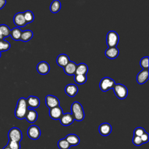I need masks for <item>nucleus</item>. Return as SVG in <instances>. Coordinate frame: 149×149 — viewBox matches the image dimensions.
Returning <instances> with one entry per match:
<instances>
[{
	"mask_svg": "<svg viewBox=\"0 0 149 149\" xmlns=\"http://www.w3.org/2000/svg\"><path fill=\"white\" fill-rule=\"evenodd\" d=\"M37 72L41 74H47L50 70L49 64L45 61H41L39 62L37 66Z\"/></svg>",
	"mask_w": 149,
	"mask_h": 149,
	"instance_id": "obj_15",
	"label": "nucleus"
},
{
	"mask_svg": "<svg viewBox=\"0 0 149 149\" xmlns=\"http://www.w3.org/2000/svg\"><path fill=\"white\" fill-rule=\"evenodd\" d=\"M1 51H0V58H1Z\"/></svg>",
	"mask_w": 149,
	"mask_h": 149,
	"instance_id": "obj_38",
	"label": "nucleus"
},
{
	"mask_svg": "<svg viewBox=\"0 0 149 149\" xmlns=\"http://www.w3.org/2000/svg\"><path fill=\"white\" fill-rule=\"evenodd\" d=\"M63 110L60 106H58L49 109V115L51 119L54 120L59 119L63 114Z\"/></svg>",
	"mask_w": 149,
	"mask_h": 149,
	"instance_id": "obj_10",
	"label": "nucleus"
},
{
	"mask_svg": "<svg viewBox=\"0 0 149 149\" xmlns=\"http://www.w3.org/2000/svg\"><path fill=\"white\" fill-rule=\"evenodd\" d=\"M145 132H146V131H145V130L143 127H137V128H136L134 129V135L140 137Z\"/></svg>",
	"mask_w": 149,
	"mask_h": 149,
	"instance_id": "obj_34",
	"label": "nucleus"
},
{
	"mask_svg": "<svg viewBox=\"0 0 149 149\" xmlns=\"http://www.w3.org/2000/svg\"><path fill=\"white\" fill-rule=\"evenodd\" d=\"M119 37L118 34L115 31H109L106 37L107 44L108 47H116L119 42Z\"/></svg>",
	"mask_w": 149,
	"mask_h": 149,
	"instance_id": "obj_4",
	"label": "nucleus"
},
{
	"mask_svg": "<svg viewBox=\"0 0 149 149\" xmlns=\"http://www.w3.org/2000/svg\"><path fill=\"white\" fill-rule=\"evenodd\" d=\"M140 137H141V141H142L143 143H146L148 141L149 135H148V133H147L146 132L143 134H142L140 136Z\"/></svg>",
	"mask_w": 149,
	"mask_h": 149,
	"instance_id": "obj_35",
	"label": "nucleus"
},
{
	"mask_svg": "<svg viewBox=\"0 0 149 149\" xmlns=\"http://www.w3.org/2000/svg\"><path fill=\"white\" fill-rule=\"evenodd\" d=\"M74 81L79 84H83L87 81L86 75L84 74H74Z\"/></svg>",
	"mask_w": 149,
	"mask_h": 149,
	"instance_id": "obj_29",
	"label": "nucleus"
},
{
	"mask_svg": "<svg viewBox=\"0 0 149 149\" xmlns=\"http://www.w3.org/2000/svg\"><path fill=\"white\" fill-rule=\"evenodd\" d=\"M7 146H8L10 149H20V142L16 141L9 140Z\"/></svg>",
	"mask_w": 149,
	"mask_h": 149,
	"instance_id": "obj_31",
	"label": "nucleus"
},
{
	"mask_svg": "<svg viewBox=\"0 0 149 149\" xmlns=\"http://www.w3.org/2000/svg\"><path fill=\"white\" fill-rule=\"evenodd\" d=\"M65 92L68 96L73 97L78 92V87L74 84H69L65 87Z\"/></svg>",
	"mask_w": 149,
	"mask_h": 149,
	"instance_id": "obj_18",
	"label": "nucleus"
},
{
	"mask_svg": "<svg viewBox=\"0 0 149 149\" xmlns=\"http://www.w3.org/2000/svg\"><path fill=\"white\" fill-rule=\"evenodd\" d=\"M45 102L47 107L49 108H52L59 106V101L58 98L52 95H48L45 97Z\"/></svg>",
	"mask_w": 149,
	"mask_h": 149,
	"instance_id": "obj_8",
	"label": "nucleus"
},
{
	"mask_svg": "<svg viewBox=\"0 0 149 149\" xmlns=\"http://www.w3.org/2000/svg\"><path fill=\"white\" fill-rule=\"evenodd\" d=\"M59 121L62 125L64 126H68L71 125L73 122L74 118L72 113H63L62 115L61 116L59 119Z\"/></svg>",
	"mask_w": 149,
	"mask_h": 149,
	"instance_id": "obj_11",
	"label": "nucleus"
},
{
	"mask_svg": "<svg viewBox=\"0 0 149 149\" xmlns=\"http://www.w3.org/2000/svg\"><path fill=\"white\" fill-rule=\"evenodd\" d=\"M2 149H10V148H9V147L6 145V146H5Z\"/></svg>",
	"mask_w": 149,
	"mask_h": 149,
	"instance_id": "obj_37",
	"label": "nucleus"
},
{
	"mask_svg": "<svg viewBox=\"0 0 149 149\" xmlns=\"http://www.w3.org/2000/svg\"><path fill=\"white\" fill-rule=\"evenodd\" d=\"M132 141H133V144L135 146H141L143 144L141 137L139 136H135V135H134V136L133 137Z\"/></svg>",
	"mask_w": 149,
	"mask_h": 149,
	"instance_id": "obj_33",
	"label": "nucleus"
},
{
	"mask_svg": "<svg viewBox=\"0 0 149 149\" xmlns=\"http://www.w3.org/2000/svg\"><path fill=\"white\" fill-rule=\"evenodd\" d=\"M77 65L76 63L72 61H69L68 63L63 68L65 73L68 75H74L76 73V70Z\"/></svg>",
	"mask_w": 149,
	"mask_h": 149,
	"instance_id": "obj_17",
	"label": "nucleus"
},
{
	"mask_svg": "<svg viewBox=\"0 0 149 149\" xmlns=\"http://www.w3.org/2000/svg\"><path fill=\"white\" fill-rule=\"evenodd\" d=\"M10 29L6 24L0 25V40H3L4 38L10 36Z\"/></svg>",
	"mask_w": 149,
	"mask_h": 149,
	"instance_id": "obj_22",
	"label": "nucleus"
},
{
	"mask_svg": "<svg viewBox=\"0 0 149 149\" xmlns=\"http://www.w3.org/2000/svg\"><path fill=\"white\" fill-rule=\"evenodd\" d=\"M37 118H38V113L36 112V111H35L34 109H28L25 117L27 122L31 123H34L37 120Z\"/></svg>",
	"mask_w": 149,
	"mask_h": 149,
	"instance_id": "obj_19",
	"label": "nucleus"
},
{
	"mask_svg": "<svg viewBox=\"0 0 149 149\" xmlns=\"http://www.w3.org/2000/svg\"><path fill=\"white\" fill-rule=\"evenodd\" d=\"M58 146L59 149H69L71 147L65 138L61 139L58 141Z\"/></svg>",
	"mask_w": 149,
	"mask_h": 149,
	"instance_id": "obj_28",
	"label": "nucleus"
},
{
	"mask_svg": "<svg viewBox=\"0 0 149 149\" xmlns=\"http://www.w3.org/2000/svg\"><path fill=\"white\" fill-rule=\"evenodd\" d=\"M9 140L16 141L20 142L22 139V133L21 130L17 127H12L8 132Z\"/></svg>",
	"mask_w": 149,
	"mask_h": 149,
	"instance_id": "obj_6",
	"label": "nucleus"
},
{
	"mask_svg": "<svg viewBox=\"0 0 149 149\" xmlns=\"http://www.w3.org/2000/svg\"><path fill=\"white\" fill-rule=\"evenodd\" d=\"M88 72V66L86 63H80L77 65L75 74H84L86 75Z\"/></svg>",
	"mask_w": 149,
	"mask_h": 149,
	"instance_id": "obj_24",
	"label": "nucleus"
},
{
	"mask_svg": "<svg viewBox=\"0 0 149 149\" xmlns=\"http://www.w3.org/2000/svg\"><path fill=\"white\" fill-rule=\"evenodd\" d=\"M115 84V81L109 77L102 78L100 82V88L101 91L105 92L113 88Z\"/></svg>",
	"mask_w": 149,
	"mask_h": 149,
	"instance_id": "obj_5",
	"label": "nucleus"
},
{
	"mask_svg": "<svg viewBox=\"0 0 149 149\" xmlns=\"http://www.w3.org/2000/svg\"><path fill=\"white\" fill-rule=\"evenodd\" d=\"M33 36V33L32 31H31L30 30H26L24 31H22L20 40H21L23 42H27L32 38Z\"/></svg>",
	"mask_w": 149,
	"mask_h": 149,
	"instance_id": "obj_23",
	"label": "nucleus"
},
{
	"mask_svg": "<svg viewBox=\"0 0 149 149\" xmlns=\"http://www.w3.org/2000/svg\"><path fill=\"white\" fill-rule=\"evenodd\" d=\"M61 8V3L59 0H54L50 5V11L53 13H56L59 11Z\"/></svg>",
	"mask_w": 149,
	"mask_h": 149,
	"instance_id": "obj_26",
	"label": "nucleus"
},
{
	"mask_svg": "<svg viewBox=\"0 0 149 149\" xmlns=\"http://www.w3.org/2000/svg\"><path fill=\"white\" fill-rule=\"evenodd\" d=\"M6 0H0V9H2L5 5H6Z\"/></svg>",
	"mask_w": 149,
	"mask_h": 149,
	"instance_id": "obj_36",
	"label": "nucleus"
},
{
	"mask_svg": "<svg viewBox=\"0 0 149 149\" xmlns=\"http://www.w3.org/2000/svg\"><path fill=\"white\" fill-rule=\"evenodd\" d=\"M28 106L25 98L22 97L19 99L15 110V115L19 119L25 118L28 111Z\"/></svg>",
	"mask_w": 149,
	"mask_h": 149,
	"instance_id": "obj_1",
	"label": "nucleus"
},
{
	"mask_svg": "<svg viewBox=\"0 0 149 149\" xmlns=\"http://www.w3.org/2000/svg\"><path fill=\"white\" fill-rule=\"evenodd\" d=\"M27 104L29 109H34L39 107L40 104V100L38 97L33 95L29 96L26 99Z\"/></svg>",
	"mask_w": 149,
	"mask_h": 149,
	"instance_id": "obj_12",
	"label": "nucleus"
},
{
	"mask_svg": "<svg viewBox=\"0 0 149 149\" xmlns=\"http://www.w3.org/2000/svg\"><path fill=\"white\" fill-rule=\"evenodd\" d=\"M119 54V51L116 47H108L105 51V56L111 59H115L118 57Z\"/></svg>",
	"mask_w": 149,
	"mask_h": 149,
	"instance_id": "obj_14",
	"label": "nucleus"
},
{
	"mask_svg": "<svg viewBox=\"0 0 149 149\" xmlns=\"http://www.w3.org/2000/svg\"><path fill=\"white\" fill-rule=\"evenodd\" d=\"M10 43L4 40H0V51H6L10 49Z\"/></svg>",
	"mask_w": 149,
	"mask_h": 149,
	"instance_id": "obj_30",
	"label": "nucleus"
},
{
	"mask_svg": "<svg viewBox=\"0 0 149 149\" xmlns=\"http://www.w3.org/2000/svg\"><path fill=\"white\" fill-rule=\"evenodd\" d=\"M140 65L143 69H148V56L142 58L140 60Z\"/></svg>",
	"mask_w": 149,
	"mask_h": 149,
	"instance_id": "obj_32",
	"label": "nucleus"
},
{
	"mask_svg": "<svg viewBox=\"0 0 149 149\" xmlns=\"http://www.w3.org/2000/svg\"><path fill=\"white\" fill-rule=\"evenodd\" d=\"M13 22L17 27H24L27 24L24 17L23 13L22 12H18L13 17Z\"/></svg>",
	"mask_w": 149,
	"mask_h": 149,
	"instance_id": "obj_9",
	"label": "nucleus"
},
{
	"mask_svg": "<svg viewBox=\"0 0 149 149\" xmlns=\"http://www.w3.org/2000/svg\"><path fill=\"white\" fill-rule=\"evenodd\" d=\"M113 90L115 95L120 100L125 99L127 95V88L123 84L120 83L115 84L113 87Z\"/></svg>",
	"mask_w": 149,
	"mask_h": 149,
	"instance_id": "obj_3",
	"label": "nucleus"
},
{
	"mask_svg": "<svg viewBox=\"0 0 149 149\" xmlns=\"http://www.w3.org/2000/svg\"><path fill=\"white\" fill-rule=\"evenodd\" d=\"M23 15L27 24L32 22L34 19V14L31 10H26L24 12H23Z\"/></svg>",
	"mask_w": 149,
	"mask_h": 149,
	"instance_id": "obj_27",
	"label": "nucleus"
},
{
	"mask_svg": "<svg viewBox=\"0 0 149 149\" xmlns=\"http://www.w3.org/2000/svg\"><path fill=\"white\" fill-rule=\"evenodd\" d=\"M148 79V69H143L137 75V81L140 84L145 83Z\"/></svg>",
	"mask_w": 149,
	"mask_h": 149,
	"instance_id": "obj_16",
	"label": "nucleus"
},
{
	"mask_svg": "<svg viewBox=\"0 0 149 149\" xmlns=\"http://www.w3.org/2000/svg\"><path fill=\"white\" fill-rule=\"evenodd\" d=\"M27 133L30 139L36 140L38 139L40 137L41 130L37 126L33 125L28 128Z\"/></svg>",
	"mask_w": 149,
	"mask_h": 149,
	"instance_id": "obj_7",
	"label": "nucleus"
},
{
	"mask_svg": "<svg viewBox=\"0 0 149 149\" xmlns=\"http://www.w3.org/2000/svg\"><path fill=\"white\" fill-rule=\"evenodd\" d=\"M22 30L19 27H15L12 30H10V36H11L12 38L15 41L20 40Z\"/></svg>",
	"mask_w": 149,
	"mask_h": 149,
	"instance_id": "obj_25",
	"label": "nucleus"
},
{
	"mask_svg": "<svg viewBox=\"0 0 149 149\" xmlns=\"http://www.w3.org/2000/svg\"><path fill=\"white\" fill-rule=\"evenodd\" d=\"M65 139L71 146H77L80 143V138L75 134H69Z\"/></svg>",
	"mask_w": 149,
	"mask_h": 149,
	"instance_id": "obj_21",
	"label": "nucleus"
},
{
	"mask_svg": "<svg viewBox=\"0 0 149 149\" xmlns=\"http://www.w3.org/2000/svg\"><path fill=\"white\" fill-rule=\"evenodd\" d=\"M72 115L74 120L80 122L84 118V112L81 104L77 101L73 102L71 105Z\"/></svg>",
	"mask_w": 149,
	"mask_h": 149,
	"instance_id": "obj_2",
	"label": "nucleus"
},
{
	"mask_svg": "<svg viewBox=\"0 0 149 149\" xmlns=\"http://www.w3.org/2000/svg\"><path fill=\"white\" fill-rule=\"evenodd\" d=\"M70 61L69 56L65 54H61L59 55L56 58V63L58 65V66L64 68Z\"/></svg>",
	"mask_w": 149,
	"mask_h": 149,
	"instance_id": "obj_20",
	"label": "nucleus"
},
{
	"mask_svg": "<svg viewBox=\"0 0 149 149\" xmlns=\"http://www.w3.org/2000/svg\"><path fill=\"white\" fill-rule=\"evenodd\" d=\"M98 130L101 135L103 136H107L112 132V126L108 123H102L98 127Z\"/></svg>",
	"mask_w": 149,
	"mask_h": 149,
	"instance_id": "obj_13",
	"label": "nucleus"
}]
</instances>
